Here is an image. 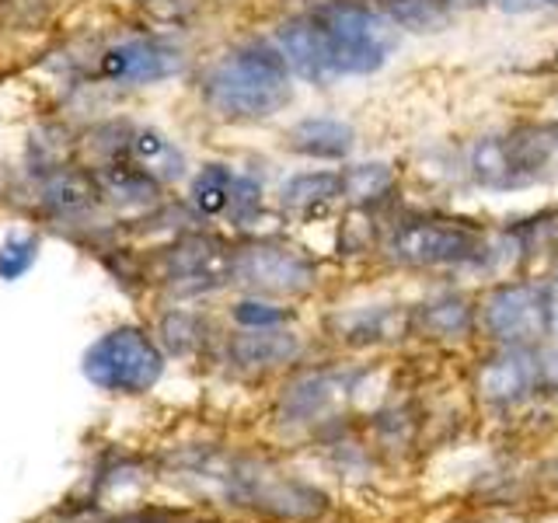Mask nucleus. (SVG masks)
<instances>
[{
	"label": "nucleus",
	"instance_id": "393cba45",
	"mask_svg": "<svg viewBox=\"0 0 558 523\" xmlns=\"http://www.w3.org/2000/svg\"><path fill=\"white\" fill-rule=\"evenodd\" d=\"M161 331L174 353H189L192 345H199V321L189 318V314H168L161 321Z\"/></svg>",
	"mask_w": 558,
	"mask_h": 523
},
{
	"label": "nucleus",
	"instance_id": "cd10ccee",
	"mask_svg": "<svg viewBox=\"0 0 558 523\" xmlns=\"http://www.w3.org/2000/svg\"><path fill=\"white\" fill-rule=\"evenodd\" d=\"M545 311H548V331L558 336V276L545 287Z\"/></svg>",
	"mask_w": 558,
	"mask_h": 523
},
{
	"label": "nucleus",
	"instance_id": "7c9ffc66",
	"mask_svg": "<svg viewBox=\"0 0 558 523\" xmlns=\"http://www.w3.org/2000/svg\"><path fill=\"white\" fill-rule=\"evenodd\" d=\"M555 66H558V57H555Z\"/></svg>",
	"mask_w": 558,
	"mask_h": 523
},
{
	"label": "nucleus",
	"instance_id": "bb28decb",
	"mask_svg": "<svg viewBox=\"0 0 558 523\" xmlns=\"http://www.w3.org/2000/svg\"><path fill=\"white\" fill-rule=\"evenodd\" d=\"M537 388L558 391V349H551V353L537 360Z\"/></svg>",
	"mask_w": 558,
	"mask_h": 523
},
{
	"label": "nucleus",
	"instance_id": "a878e982",
	"mask_svg": "<svg viewBox=\"0 0 558 523\" xmlns=\"http://www.w3.org/2000/svg\"><path fill=\"white\" fill-rule=\"evenodd\" d=\"M234 318L244 325V328H276L279 321L287 318V311H279L272 304H262V301H241L234 307Z\"/></svg>",
	"mask_w": 558,
	"mask_h": 523
},
{
	"label": "nucleus",
	"instance_id": "412c9836",
	"mask_svg": "<svg viewBox=\"0 0 558 523\" xmlns=\"http://www.w3.org/2000/svg\"><path fill=\"white\" fill-rule=\"evenodd\" d=\"M418 321H423V328L436 339H458V336H464V331H471L475 311H471V304L464 301V296L450 293V296H436V301H429L423 307V314H418Z\"/></svg>",
	"mask_w": 558,
	"mask_h": 523
},
{
	"label": "nucleus",
	"instance_id": "1a4fd4ad",
	"mask_svg": "<svg viewBox=\"0 0 558 523\" xmlns=\"http://www.w3.org/2000/svg\"><path fill=\"white\" fill-rule=\"evenodd\" d=\"M356 391V374L342 370H314L296 377L283 394V418L287 423H318L345 405V398Z\"/></svg>",
	"mask_w": 558,
	"mask_h": 523
},
{
	"label": "nucleus",
	"instance_id": "b1692460",
	"mask_svg": "<svg viewBox=\"0 0 558 523\" xmlns=\"http://www.w3.org/2000/svg\"><path fill=\"white\" fill-rule=\"evenodd\" d=\"M35 258H39V238L35 234H14L0 244V279L4 283H14V279H22L32 266Z\"/></svg>",
	"mask_w": 558,
	"mask_h": 523
},
{
	"label": "nucleus",
	"instance_id": "6e6552de",
	"mask_svg": "<svg viewBox=\"0 0 558 523\" xmlns=\"http://www.w3.org/2000/svg\"><path fill=\"white\" fill-rule=\"evenodd\" d=\"M513 188L558 182V122H531L506 136Z\"/></svg>",
	"mask_w": 558,
	"mask_h": 523
},
{
	"label": "nucleus",
	"instance_id": "5701e85b",
	"mask_svg": "<svg viewBox=\"0 0 558 523\" xmlns=\"http://www.w3.org/2000/svg\"><path fill=\"white\" fill-rule=\"evenodd\" d=\"M130 150L136 157V165H144L147 171H165V174H182V154L174 150L161 133L154 130H140L130 136Z\"/></svg>",
	"mask_w": 558,
	"mask_h": 523
},
{
	"label": "nucleus",
	"instance_id": "c85d7f7f",
	"mask_svg": "<svg viewBox=\"0 0 558 523\" xmlns=\"http://www.w3.org/2000/svg\"><path fill=\"white\" fill-rule=\"evenodd\" d=\"M551 227H555V252H558V209H551Z\"/></svg>",
	"mask_w": 558,
	"mask_h": 523
},
{
	"label": "nucleus",
	"instance_id": "ddd939ff",
	"mask_svg": "<svg viewBox=\"0 0 558 523\" xmlns=\"http://www.w3.org/2000/svg\"><path fill=\"white\" fill-rule=\"evenodd\" d=\"M353 144H356L353 126L342 119H328V115L301 119L287 133V147L301 157H311V161H342V157H349V150H353Z\"/></svg>",
	"mask_w": 558,
	"mask_h": 523
},
{
	"label": "nucleus",
	"instance_id": "9b49d317",
	"mask_svg": "<svg viewBox=\"0 0 558 523\" xmlns=\"http://www.w3.org/2000/svg\"><path fill=\"white\" fill-rule=\"evenodd\" d=\"M478 391L493 405H517L537 391V360L523 353V345H502V353L478 366Z\"/></svg>",
	"mask_w": 558,
	"mask_h": 523
},
{
	"label": "nucleus",
	"instance_id": "4be33fe9",
	"mask_svg": "<svg viewBox=\"0 0 558 523\" xmlns=\"http://www.w3.org/2000/svg\"><path fill=\"white\" fill-rule=\"evenodd\" d=\"M395 188V171L388 165H353L342 171V199L366 206Z\"/></svg>",
	"mask_w": 558,
	"mask_h": 523
},
{
	"label": "nucleus",
	"instance_id": "aec40b11",
	"mask_svg": "<svg viewBox=\"0 0 558 523\" xmlns=\"http://www.w3.org/2000/svg\"><path fill=\"white\" fill-rule=\"evenodd\" d=\"M384 11L398 25L409 32H444L453 22L450 0H384Z\"/></svg>",
	"mask_w": 558,
	"mask_h": 523
},
{
	"label": "nucleus",
	"instance_id": "4468645a",
	"mask_svg": "<svg viewBox=\"0 0 558 523\" xmlns=\"http://www.w3.org/2000/svg\"><path fill=\"white\" fill-rule=\"evenodd\" d=\"M95 185L98 196L112 206L122 209H147L161 196V185H157L154 171L144 165H126V161H109L95 171Z\"/></svg>",
	"mask_w": 558,
	"mask_h": 523
},
{
	"label": "nucleus",
	"instance_id": "2eb2a0df",
	"mask_svg": "<svg viewBox=\"0 0 558 523\" xmlns=\"http://www.w3.org/2000/svg\"><path fill=\"white\" fill-rule=\"evenodd\" d=\"M301 356V339L287 328H244L231 339V360L244 370H269Z\"/></svg>",
	"mask_w": 558,
	"mask_h": 523
},
{
	"label": "nucleus",
	"instance_id": "f3484780",
	"mask_svg": "<svg viewBox=\"0 0 558 523\" xmlns=\"http://www.w3.org/2000/svg\"><path fill=\"white\" fill-rule=\"evenodd\" d=\"M342 199V171H304L283 185V206L296 214H314Z\"/></svg>",
	"mask_w": 558,
	"mask_h": 523
},
{
	"label": "nucleus",
	"instance_id": "c756f323",
	"mask_svg": "<svg viewBox=\"0 0 558 523\" xmlns=\"http://www.w3.org/2000/svg\"><path fill=\"white\" fill-rule=\"evenodd\" d=\"M541 4H551V8H558V0H541Z\"/></svg>",
	"mask_w": 558,
	"mask_h": 523
},
{
	"label": "nucleus",
	"instance_id": "9d476101",
	"mask_svg": "<svg viewBox=\"0 0 558 523\" xmlns=\"http://www.w3.org/2000/svg\"><path fill=\"white\" fill-rule=\"evenodd\" d=\"M179 70H182L179 52L150 39L119 42L101 57V77L112 84H154L174 77Z\"/></svg>",
	"mask_w": 558,
	"mask_h": 523
},
{
	"label": "nucleus",
	"instance_id": "0eeeda50",
	"mask_svg": "<svg viewBox=\"0 0 558 523\" xmlns=\"http://www.w3.org/2000/svg\"><path fill=\"white\" fill-rule=\"evenodd\" d=\"M234 248H227L217 238L192 234L174 241L165 255V279L179 293H206L231 283Z\"/></svg>",
	"mask_w": 558,
	"mask_h": 523
},
{
	"label": "nucleus",
	"instance_id": "f03ea898",
	"mask_svg": "<svg viewBox=\"0 0 558 523\" xmlns=\"http://www.w3.org/2000/svg\"><path fill=\"white\" fill-rule=\"evenodd\" d=\"M84 377L112 394H144L165 374V353L136 325H119L105 331L81 360Z\"/></svg>",
	"mask_w": 558,
	"mask_h": 523
},
{
	"label": "nucleus",
	"instance_id": "f257e3e1",
	"mask_svg": "<svg viewBox=\"0 0 558 523\" xmlns=\"http://www.w3.org/2000/svg\"><path fill=\"white\" fill-rule=\"evenodd\" d=\"M209 112L231 122H258L276 115L290 101V66L279 46L248 42L209 70L203 81Z\"/></svg>",
	"mask_w": 558,
	"mask_h": 523
},
{
	"label": "nucleus",
	"instance_id": "423d86ee",
	"mask_svg": "<svg viewBox=\"0 0 558 523\" xmlns=\"http://www.w3.org/2000/svg\"><path fill=\"white\" fill-rule=\"evenodd\" d=\"M482 325L502 345H527L548 331L545 290L534 283H502L482 301Z\"/></svg>",
	"mask_w": 558,
	"mask_h": 523
},
{
	"label": "nucleus",
	"instance_id": "39448f33",
	"mask_svg": "<svg viewBox=\"0 0 558 523\" xmlns=\"http://www.w3.org/2000/svg\"><path fill=\"white\" fill-rule=\"evenodd\" d=\"M231 283H241L255 293H283L296 296L318 283V266L301 248L283 241H252L234 248Z\"/></svg>",
	"mask_w": 558,
	"mask_h": 523
},
{
	"label": "nucleus",
	"instance_id": "20e7f679",
	"mask_svg": "<svg viewBox=\"0 0 558 523\" xmlns=\"http://www.w3.org/2000/svg\"><path fill=\"white\" fill-rule=\"evenodd\" d=\"M322 22V32L328 39L331 66L336 74H374L388 63L395 49V22L380 17L377 11L363 4H331L322 14H314Z\"/></svg>",
	"mask_w": 558,
	"mask_h": 523
},
{
	"label": "nucleus",
	"instance_id": "7ed1b4c3",
	"mask_svg": "<svg viewBox=\"0 0 558 523\" xmlns=\"http://www.w3.org/2000/svg\"><path fill=\"white\" fill-rule=\"evenodd\" d=\"M384 252L398 266L433 269V266H461L485 255V234L468 220L447 217H405L391 227Z\"/></svg>",
	"mask_w": 558,
	"mask_h": 523
},
{
	"label": "nucleus",
	"instance_id": "f8f14e48",
	"mask_svg": "<svg viewBox=\"0 0 558 523\" xmlns=\"http://www.w3.org/2000/svg\"><path fill=\"white\" fill-rule=\"evenodd\" d=\"M279 52H283L293 74L311 84H325L331 77H339L336 66H331L328 39L318 17H293V22L279 28Z\"/></svg>",
	"mask_w": 558,
	"mask_h": 523
},
{
	"label": "nucleus",
	"instance_id": "dca6fc26",
	"mask_svg": "<svg viewBox=\"0 0 558 523\" xmlns=\"http://www.w3.org/2000/svg\"><path fill=\"white\" fill-rule=\"evenodd\" d=\"M98 185H95V174H84V171H49L46 182H43V203L57 214H81V209H92L98 203Z\"/></svg>",
	"mask_w": 558,
	"mask_h": 523
},
{
	"label": "nucleus",
	"instance_id": "a211bd4d",
	"mask_svg": "<svg viewBox=\"0 0 558 523\" xmlns=\"http://www.w3.org/2000/svg\"><path fill=\"white\" fill-rule=\"evenodd\" d=\"M468 171L475 185L493 188V192H510L513 188V171H510V154H506V136H482L475 147L468 150Z\"/></svg>",
	"mask_w": 558,
	"mask_h": 523
},
{
	"label": "nucleus",
	"instance_id": "6ab92c4d",
	"mask_svg": "<svg viewBox=\"0 0 558 523\" xmlns=\"http://www.w3.org/2000/svg\"><path fill=\"white\" fill-rule=\"evenodd\" d=\"M234 185H238V174L227 165H206L196 179H192V206H196L203 217L231 214Z\"/></svg>",
	"mask_w": 558,
	"mask_h": 523
}]
</instances>
